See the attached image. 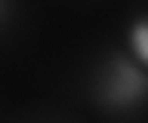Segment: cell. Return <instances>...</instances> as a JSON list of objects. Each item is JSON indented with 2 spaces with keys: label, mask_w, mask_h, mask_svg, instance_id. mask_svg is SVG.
Masks as SVG:
<instances>
[{
  "label": "cell",
  "mask_w": 148,
  "mask_h": 123,
  "mask_svg": "<svg viewBox=\"0 0 148 123\" xmlns=\"http://www.w3.org/2000/svg\"><path fill=\"white\" fill-rule=\"evenodd\" d=\"M130 58L139 65H148V25L145 16H136L130 25Z\"/></svg>",
  "instance_id": "cell-2"
},
{
  "label": "cell",
  "mask_w": 148,
  "mask_h": 123,
  "mask_svg": "<svg viewBox=\"0 0 148 123\" xmlns=\"http://www.w3.org/2000/svg\"><path fill=\"white\" fill-rule=\"evenodd\" d=\"M96 102L108 111L127 114L139 111L145 102V65H139L123 52V56H108L99 65V74L92 80Z\"/></svg>",
  "instance_id": "cell-1"
},
{
  "label": "cell",
  "mask_w": 148,
  "mask_h": 123,
  "mask_svg": "<svg viewBox=\"0 0 148 123\" xmlns=\"http://www.w3.org/2000/svg\"><path fill=\"white\" fill-rule=\"evenodd\" d=\"M16 16V0H0V31L6 28Z\"/></svg>",
  "instance_id": "cell-3"
}]
</instances>
